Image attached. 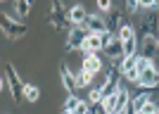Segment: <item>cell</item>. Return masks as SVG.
<instances>
[{"label":"cell","instance_id":"obj_1","mask_svg":"<svg viewBox=\"0 0 159 114\" xmlns=\"http://www.w3.org/2000/svg\"><path fill=\"white\" fill-rule=\"evenodd\" d=\"M48 24L55 29V31H64L69 21V10H64L62 0H52V7H50V14H48Z\"/></svg>","mask_w":159,"mask_h":114},{"label":"cell","instance_id":"obj_2","mask_svg":"<svg viewBox=\"0 0 159 114\" xmlns=\"http://www.w3.org/2000/svg\"><path fill=\"white\" fill-rule=\"evenodd\" d=\"M5 76L10 81V95H12V100L17 105H21V100H24V83L19 81V74H17L14 64H7L5 67Z\"/></svg>","mask_w":159,"mask_h":114},{"label":"cell","instance_id":"obj_3","mask_svg":"<svg viewBox=\"0 0 159 114\" xmlns=\"http://www.w3.org/2000/svg\"><path fill=\"white\" fill-rule=\"evenodd\" d=\"M0 26H2V34H5L7 38H12V40L21 38V36H26V31H29L26 24L10 19V14H2V19H0Z\"/></svg>","mask_w":159,"mask_h":114},{"label":"cell","instance_id":"obj_4","mask_svg":"<svg viewBox=\"0 0 159 114\" xmlns=\"http://www.w3.org/2000/svg\"><path fill=\"white\" fill-rule=\"evenodd\" d=\"M88 26H83V24H76V26H71V31H69V38H66V50L71 52V50H81L83 48V43H86L88 38Z\"/></svg>","mask_w":159,"mask_h":114},{"label":"cell","instance_id":"obj_5","mask_svg":"<svg viewBox=\"0 0 159 114\" xmlns=\"http://www.w3.org/2000/svg\"><path fill=\"white\" fill-rule=\"evenodd\" d=\"M105 55L107 57H112V60H119V57H124V40L119 38L116 34H112V38L105 43Z\"/></svg>","mask_w":159,"mask_h":114},{"label":"cell","instance_id":"obj_6","mask_svg":"<svg viewBox=\"0 0 159 114\" xmlns=\"http://www.w3.org/2000/svg\"><path fill=\"white\" fill-rule=\"evenodd\" d=\"M81 67L86 69V71H90V74H98L100 69H102V60L98 57V52H93V50H83V64Z\"/></svg>","mask_w":159,"mask_h":114},{"label":"cell","instance_id":"obj_7","mask_svg":"<svg viewBox=\"0 0 159 114\" xmlns=\"http://www.w3.org/2000/svg\"><path fill=\"white\" fill-rule=\"evenodd\" d=\"M138 86H145V88H157L159 86V71H157V67H147L143 74H140V81H138Z\"/></svg>","mask_w":159,"mask_h":114},{"label":"cell","instance_id":"obj_8","mask_svg":"<svg viewBox=\"0 0 159 114\" xmlns=\"http://www.w3.org/2000/svg\"><path fill=\"white\" fill-rule=\"evenodd\" d=\"M83 26H88V31H93V34H105L107 31V19H102L100 14H88L86 21H83Z\"/></svg>","mask_w":159,"mask_h":114},{"label":"cell","instance_id":"obj_9","mask_svg":"<svg viewBox=\"0 0 159 114\" xmlns=\"http://www.w3.org/2000/svg\"><path fill=\"white\" fill-rule=\"evenodd\" d=\"M159 52V40L152 38V36H145V38H140V55H145V57H154Z\"/></svg>","mask_w":159,"mask_h":114},{"label":"cell","instance_id":"obj_10","mask_svg":"<svg viewBox=\"0 0 159 114\" xmlns=\"http://www.w3.org/2000/svg\"><path fill=\"white\" fill-rule=\"evenodd\" d=\"M102 48H105V38H102V34H93V31H90L81 50H93V52H100Z\"/></svg>","mask_w":159,"mask_h":114},{"label":"cell","instance_id":"obj_11","mask_svg":"<svg viewBox=\"0 0 159 114\" xmlns=\"http://www.w3.org/2000/svg\"><path fill=\"white\" fill-rule=\"evenodd\" d=\"M60 76H62V83H64L66 93H76V88H79V86H76V74H71L66 64L60 67Z\"/></svg>","mask_w":159,"mask_h":114},{"label":"cell","instance_id":"obj_12","mask_svg":"<svg viewBox=\"0 0 159 114\" xmlns=\"http://www.w3.org/2000/svg\"><path fill=\"white\" fill-rule=\"evenodd\" d=\"M86 17H88V12H86V7L83 5H71L69 7V21H71V26H76V24H83L86 21Z\"/></svg>","mask_w":159,"mask_h":114},{"label":"cell","instance_id":"obj_13","mask_svg":"<svg viewBox=\"0 0 159 114\" xmlns=\"http://www.w3.org/2000/svg\"><path fill=\"white\" fill-rule=\"evenodd\" d=\"M107 31H112V34H116L119 31V26L124 24V19H121V12L119 10H112V12H107Z\"/></svg>","mask_w":159,"mask_h":114},{"label":"cell","instance_id":"obj_14","mask_svg":"<svg viewBox=\"0 0 159 114\" xmlns=\"http://www.w3.org/2000/svg\"><path fill=\"white\" fill-rule=\"evenodd\" d=\"M79 102H81V98H79V95H74V93H66V102L62 105V112H64V114H71V112H76Z\"/></svg>","mask_w":159,"mask_h":114},{"label":"cell","instance_id":"obj_15","mask_svg":"<svg viewBox=\"0 0 159 114\" xmlns=\"http://www.w3.org/2000/svg\"><path fill=\"white\" fill-rule=\"evenodd\" d=\"M38 98H40V88L33 86V83H24V100L38 102Z\"/></svg>","mask_w":159,"mask_h":114},{"label":"cell","instance_id":"obj_16","mask_svg":"<svg viewBox=\"0 0 159 114\" xmlns=\"http://www.w3.org/2000/svg\"><path fill=\"white\" fill-rule=\"evenodd\" d=\"M93 76H95V74H90V71H86V69L81 67V71H76V86H79V88H86V86H90Z\"/></svg>","mask_w":159,"mask_h":114},{"label":"cell","instance_id":"obj_17","mask_svg":"<svg viewBox=\"0 0 159 114\" xmlns=\"http://www.w3.org/2000/svg\"><path fill=\"white\" fill-rule=\"evenodd\" d=\"M12 2H14V12H17L19 19L31 12V2H29V0H12Z\"/></svg>","mask_w":159,"mask_h":114},{"label":"cell","instance_id":"obj_18","mask_svg":"<svg viewBox=\"0 0 159 114\" xmlns=\"http://www.w3.org/2000/svg\"><path fill=\"white\" fill-rule=\"evenodd\" d=\"M116 90H119V88H116ZM102 107H105V114H114V109H116V93L105 95V98H102Z\"/></svg>","mask_w":159,"mask_h":114},{"label":"cell","instance_id":"obj_19","mask_svg":"<svg viewBox=\"0 0 159 114\" xmlns=\"http://www.w3.org/2000/svg\"><path fill=\"white\" fill-rule=\"evenodd\" d=\"M116 36H119L121 40H128V38H133V36H135V29H133L128 21H124V24L119 26V31H116Z\"/></svg>","mask_w":159,"mask_h":114},{"label":"cell","instance_id":"obj_20","mask_svg":"<svg viewBox=\"0 0 159 114\" xmlns=\"http://www.w3.org/2000/svg\"><path fill=\"white\" fill-rule=\"evenodd\" d=\"M135 52H138V36L124 40V57H126V55H135Z\"/></svg>","mask_w":159,"mask_h":114},{"label":"cell","instance_id":"obj_21","mask_svg":"<svg viewBox=\"0 0 159 114\" xmlns=\"http://www.w3.org/2000/svg\"><path fill=\"white\" fill-rule=\"evenodd\" d=\"M86 100L93 105V102H102V88H90L86 95Z\"/></svg>","mask_w":159,"mask_h":114},{"label":"cell","instance_id":"obj_22","mask_svg":"<svg viewBox=\"0 0 159 114\" xmlns=\"http://www.w3.org/2000/svg\"><path fill=\"white\" fill-rule=\"evenodd\" d=\"M124 81H128V83H138V81H140L138 67H133V69H128V71H124Z\"/></svg>","mask_w":159,"mask_h":114},{"label":"cell","instance_id":"obj_23","mask_svg":"<svg viewBox=\"0 0 159 114\" xmlns=\"http://www.w3.org/2000/svg\"><path fill=\"white\" fill-rule=\"evenodd\" d=\"M126 12L128 14L140 12V0H126Z\"/></svg>","mask_w":159,"mask_h":114},{"label":"cell","instance_id":"obj_24","mask_svg":"<svg viewBox=\"0 0 159 114\" xmlns=\"http://www.w3.org/2000/svg\"><path fill=\"white\" fill-rule=\"evenodd\" d=\"M140 112H143V114H157V112H159V107L154 105L152 100H150V102H145V107L140 109Z\"/></svg>","mask_w":159,"mask_h":114},{"label":"cell","instance_id":"obj_25","mask_svg":"<svg viewBox=\"0 0 159 114\" xmlns=\"http://www.w3.org/2000/svg\"><path fill=\"white\" fill-rule=\"evenodd\" d=\"M98 7H100V12H112V0H98Z\"/></svg>","mask_w":159,"mask_h":114},{"label":"cell","instance_id":"obj_26","mask_svg":"<svg viewBox=\"0 0 159 114\" xmlns=\"http://www.w3.org/2000/svg\"><path fill=\"white\" fill-rule=\"evenodd\" d=\"M29 2H33V0H29Z\"/></svg>","mask_w":159,"mask_h":114}]
</instances>
